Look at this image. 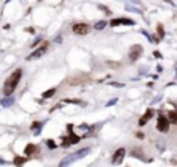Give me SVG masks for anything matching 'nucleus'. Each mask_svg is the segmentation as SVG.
Masks as SVG:
<instances>
[{"mask_svg": "<svg viewBox=\"0 0 177 167\" xmlns=\"http://www.w3.org/2000/svg\"><path fill=\"white\" fill-rule=\"evenodd\" d=\"M20 78H22V70H16L8 79H6V82L3 85V93L8 96V94H11L14 90H16V87H17V84L20 81Z\"/></svg>", "mask_w": 177, "mask_h": 167, "instance_id": "f257e3e1", "label": "nucleus"}, {"mask_svg": "<svg viewBox=\"0 0 177 167\" xmlns=\"http://www.w3.org/2000/svg\"><path fill=\"white\" fill-rule=\"evenodd\" d=\"M88 30H90V26L87 23H75L73 25V33L78 34V36H86L88 33Z\"/></svg>", "mask_w": 177, "mask_h": 167, "instance_id": "f03ea898", "label": "nucleus"}, {"mask_svg": "<svg viewBox=\"0 0 177 167\" xmlns=\"http://www.w3.org/2000/svg\"><path fill=\"white\" fill-rule=\"evenodd\" d=\"M168 128H169V121H168L163 115H160L159 119H157V130L165 133V131H168Z\"/></svg>", "mask_w": 177, "mask_h": 167, "instance_id": "7ed1b4c3", "label": "nucleus"}, {"mask_svg": "<svg viewBox=\"0 0 177 167\" xmlns=\"http://www.w3.org/2000/svg\"><path fill=\"white\" fill-rule=\"evenodd\" d=\"M47 46H48V42H44V45H42V48H39V50H36L33 54H30L28 56V60H33V59H38V57H41L42 54H44L45 51H47Z\"/></svg>", "mask_w": 177, "mask_h": 167, "instance_id": "20e7f679", "label": "nucleus"}, {"mask_svg": "<svg viewBox=\"0 0 177 167\" xmlns=\"http://www.w3.org/2000/svg\"><path fill=\"white\" fill-rule=\"evenodd\" d=\"M141 51H143V48H141L140 45H134V48L131 50V53H129V57H131V60H137V57L141 54Z\"/></svg>", "mask_w": 177, "mask_h": 167, "instance_id": "39448f33", "label": "nucleus"}, {"mask_svg": "<svg viewBox=\"0 0 177 167\" xmlns=\"http://www.w3.org/2000/svg\"><path fill=\"white\" fill-rule=\"evenodd\" d=\"M124 153H126V152H124V149H118V150L115 152V155H114V160H112V161H114V164H120V163L123 161Z\"/></svg>", "mask_w": 177, "mask_h": 167, "instance_id": "423d86ee", "label": "nucleus"}, {"mask_svg": "<svg viewBox=\"0 0 177 167\" xmlns=\"http://www.w3.org/2000/svg\"><path fill=\"white\" fill-rule=\"evenodd\" d=\"M112 26H117V25H134V22L131 19H114L110 22Z\"/></svg>", "mask_w": 177, "mask_h": 167, "instance_id": "0eeeda50", "label": "nucleus"}, {"mask_svg": "<svg viewBox=\"0 0 177 167\" xmlns=\"http://www.w3.org/2000/svg\"><path fill=\"white\" fill-rule=\"evenodd\" d=\"M152 115H154V112H152V110L149 108V110H148V112H146V113H144V115H143L141 118H140L138 124H140V125H144L146 122H148V121H149V119H151V118H152Z\"/></svg>", "mask_w": 177, "mask_h": 167, "instance_id": "6e6552de", "label": "nucleus"}, {"mask_svg": "<svg viewBox=\"0 0 177 167\" xmlns=\"http://www.w3.org/2000/svg\"><path fill=\"white\" fill-rule=\"evenodd\" d=\"M36 152H38V147H36L34 144H30V146L25 149V153H27L28 156H30V155H33V153H36Z\"/></svg>", "mask_w": 177, "mask_h": 167, "instance_id": "1a4fd4ad", "label": "nucleus"}, {"mask_svg": "<svg viewBox=\"0 0 177 167\" xmlns=\"http://www.w3.org/2000/svg\"><path fill=\"white\" fill-rule=\"evenodd\" d=\"M87 153H88V149H84V150H81V152L72 155L70 158H72V160H78V158H81V156H84V155H87Z\"/></svg>", "mask_w": 177, "mask_h": 167, "instance_id": "9d476101", "label": "nucleus"}, {"mask_svg": "<svg viewBox=\"0 0 177 167\" xmlns=\"http://www.w3.org/2000/svg\"><path fill=\"white\" fill-rule=\"evenodd\" d=\"M168 121H169V122H173V124H176V122H177V113H176V112H173V110H171V112L168 113Z\"/></svg>", "mask_w": 177, "mask_h": 167, "instance_id": "9b49d317", "label": "nucleus"}, {"mask_svg": "<svg viewBox=\"0 0 177 167\" xmlns=\"http://www.w3.org/2000/svg\"><path fill=\"white\" fill-rule=\"evenodd\" d=\"M54 93H56V88H50V90H47V91H45L42 96H44L45 99H48V98H51V96H53Z\"/></svg>", "mask_w": 177, "mask_h": 167, "instance_id": "f8f14e48", "label": "nucleus"}, {"mask_svg": "<svg viewBox=\"0 0 177 167\" xmlns=\"http://www.w3.org/2000/svg\"><path fill=\"white\" fill-rule=\"evenodd\" d=\"M28 158H23V156H17L16 160H14V164H23L25 161H27Z\"/></svg>", "mask_w": 177, "mask_h": 167, "instance_id": "ddd939ff", "label": "nucleus"}, {"mask_svg": "<svg viewBox=\"0 0 177 167\" xmlns=\"http://www.w3.org/2000/svg\"><path fill=\"white\" fill-rule=\"evenodd\" d=\"M68 141H70V144H75V142H78V141H79V138H78L76 135L70 133V139H68Z\"/></svg>", "mask_w": 177, "mask_h": 167, "instance_id": "4468645a", "label": "nucleus"}, {"mask_svg": "<svg viewBox=\"0 0 177 167\" xmlns=\"http://www.w3.org/2000/svg\"><path fill=\"white\" fill-rule=\"evenodd\" d=\"M104 26H106V22H104V20H103V22H99V23H96V25H95V28H96V30H103V28H104Z\"/></svg>", "mask_w": 177, "mask_h": 167, "instance_id": "2eb2a0df", "label": "nucleus"}, {"mask_svg": "<svg viewBox=\"0 0 177 167\" xmlns=\"http://www.w3.org/2000/svg\"><path fill=\"white\" fill-rule=\"evenodd\" d=\"M47 146H48L50 149H54V147H56V142L51 141V139H48V141H47Z\"/></svg>", "mask_w": 177, "mask_h": 167, "instance_id": "dca6fc26", "label": "nucleus"}, {"mask_svg": "<svg viewBox=\"0 0 177 167\" xmlns=\"http://www.w3.org/2000/svg\"><path fill=\"white\" fill-rule=\"evenodd\" d=\"M68 146H70V141L68 139H64L62 141V147H68Z\"/></svg>", "mask_w": 177, "mask_h": 167, "instance_id": "f3484780", "label": "nucleus"}]
</instances>
